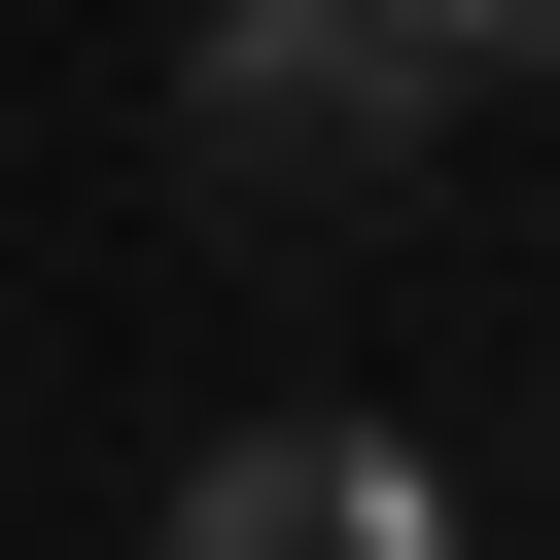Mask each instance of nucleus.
Here are the masks:
<instances>
[{
    "mask_svg": "<svg viewBox=\"0 0 560 560\" xmlns=\"http://www.w3.org/2000/svg\"><path fill=\"white\" fill-rule=\"evenodd\" d=\"M420 140H455V70H420L385 0H210V35H175V175H210V210H385Z\"/></svg>",
    "mask_w": 560,
    "mask_h": 560,
    "instance_id": "obj_1",
    "label": "nucleus"
},
{
    "mask_svg": "<svg viewBox=\"0 0 560 560\" xmlns=\"http://www.w3.org/2000/svg\"><path fill=\"white\" fill-rule=\"evenodd\" d=\"M175 560H455V455H385V420H245V455H175Z\"/></svg>",
    "mask_w": 560,
    "mask_h": 560,
    "instance_id": "obj_2",
    "label": "nucleus"
},
{
    "mask_svg": "<svg viewBox=\"0 0 560 560\" xmlns=\"http://www.w3.org/2000/svg\"><path fill=\"white\" fill-rule=\"evenodd\" d=\"M385 35H420L455 105H490V70H560V0H385Z\"/></svg>",
    "mask_w": 560,
    "mask_h": 560,
    "instance_id": "obj_3",
    "label": "nucleus"
}]
</instances>
